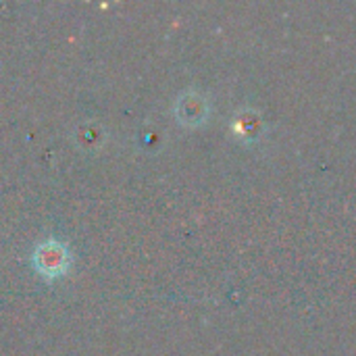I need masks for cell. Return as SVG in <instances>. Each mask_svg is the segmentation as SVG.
Wrapping results in <instances>:
<instances>
[{
    "mask_svg": "<svg viewBox=\"0 0 356 356\" xmlns=\"http://www.w3.org/2000/svg\"><path fill=\"white\" fill-rule=\"evenodd\" d=\"M33 263H35V269L42 275L58 277L69 267V252H67V248L63 244H58L54 240H48V242H44L42 246L35 248Z\"/></svg>",
    "mask_w": 356,
    "mask_h": 356,
    "instance_id": "1",
    "label": "cell"
}]
</instances>
